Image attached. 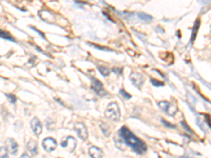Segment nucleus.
Here are the masks:
<instances>
[{"instance_id": "nucleus-1", "label": "nucleus", "mask_w": 211, "mask_h": 158, "mask_svg": "<svg viewBox=\"0 0 211 158\" xmlns=\"http://www.w3.org/2000/svg\"><path fill=\"white\" fill-rule=\"evenodd\" d=\"M118 135L122 139V141L137 154H144L147 151V146L145 142L137 138L127 126H121V130L118 131Z\"/></svg>"}, {"instance_id": "nucleus-2", "label": "nucleus", "mask_w": 211, "mask_h": 158, "mask_svg": "<svg viewBox=\"0 0 211 158\" xmlns=\"http://www.w3.org/2000/svg\"><path fill=\"white\" fill-rule=\"evenodd\" d=\"M106 117L112 121H119L121 119V111L116 102H111L108 104L106 110Z\"/></svg>"}, {"instance_id": "nucleus-3", "label": "nucleus", "mask_w": 211, "mask_h": 158, "mask_svg": "<svg viewBox=\"0 0 211 158\" xmlns=\"http://www.w3.org/2000/svg\"><path fill=\"white\" fill-rule=\"evenodd\" d=\"M60 146H61L62 149H64L67 152L72 153V152H74L75 149H76L77 141H76V139H75L74 137L67 136V137H64V138L61 139Z\"/></svg>"}, {"instance_id": "nucleus-4", "label": "nucleus", "mask_w": 211, "mask_h": 158, "mask_svg": "<svg viewBox=\"0 0 211 158\" xmlns=\"http://www.w3.org/2000/svg\"><path fill=\"white\" fill-rule=\"evenodd\" d=\"M157 104L169 116H174L176 114V112H178V107L169 101H158Z\"/></svg>"}, {"instance_id": "nucleus-5", "label": "nucleus", "mask_w": 211, "mask_h": 158, "mask_svg": "<svg viewBox=\"0 0 211 158\" xmlns=\"http://www.w3.org/2000/svg\"><path fill=\"white\" fill-rule=\"evenodd\" d=\"M91 88H92V90L95 92L96 95H98V96H106V95L108 94V92H107L105 88H103V83H101L99 80H97V79H95L93 77H92V84H91Z\"/></svg>"}, {"instance_id": "nucleus-6", "label": "nucleus", "mask_w": 211, "mask_h": 158, "mask_svg": "<svg viewBox=\"0 0 211 158\" xmlns=\"http://www.w3.org/2000/svg\"><path fill=\"white\" fill-rule=\"evenodd\" d=\"M42 147L46 152L51 153V152H53L54 150H56L57 142L55 139L52 138V137H46V138L43 139V141H42Z\"/></svg>"}, {"instance_id": "nucleus-7", "label": "nucleus", "mask_w": 211, "mask_h": 158, "mask_svg": "<svg viewBox=\"0 0 211 158\" xmlns=\"http://www.w3.org/2000/svg\"><path fill=\"white\" fill-rule=\"evenodd\" d=\"M130 80H131V82L138 89L142 88V86L145 82V78L143 77L142 74L136 73V72H132L130 74Z\"/></svg>"}, {"instance_id": "nucleus-8", "label": "nucleus", "mask_w": 211, "mask_h": 158, "mask_svg": "<svg viewBox=\"0 0 211 158\" xmlns=\"http://www.w3.org/2000/svg\"><path fill=\"white\" fill-rule=\"evenodd\" d=\"M74 130L77 133V135L79 136L80 139L86 140V139L88 138V130L82 122H77L76 125H74Z\"/></svg>"}, {"instance_id": "nucleus-9", "label": "nucleus", "mask_w": 211, "mask_h": 158, "mask_svg": "<svg viewBox=\"0 0 211 158\" xmlns=\"http://www.w3.org/2000/svg\"><path fill=\"white\" fill-rule=\"evenodd\" d=\"M31 128L34 132L35 135H40L41 132H42V125H41L40 120L38 119L37 117H34L32 120H31Z\"/></svg>"}, {"instance_id": "nucleus-10", "label": "nucleus", "mask_w": 211, "mask_h": 158, "mask_svg": "<svg viewBox=\"0 0 211 158\" xmlns=\"http://www.w3.org/2000/svg\"><path fill=\"white\" fill-rule=\"evenodd\" d=\"M39 16L41 17V19L43 21H46L48 23H54L55 22V16L52 14L49 11H40L39 12Z\"/></svg>"}, {"instance_id": "nucleus-11", "label": "nucleus", "mask_w": 211, "mask_h": 158, "mask_svg": "<svg viewBox=\"0 0 211 158\" xmlns=\"http://www.w3.org/2000/svg\"><path fill=\"white\" fill-rule=\"evenodd\" d=\"M7 149L11 154L13 155H16L18 152V144L16 140H14L13 138H9L7 140Z\"/></svg>"}, {"instance_id": "nucleus-12", "label": "nucleus", "mask_w": 211, "mask_h": 158, "mask_svg": "<svg viewBox=\"0 0 211 158\" xmlns=\"http://www.w3.org/2000/svg\"><path fill=\"white\" fill-rule=\"evenodd\" d=\"M89 155L92 158H103V150L97 147H91L89 149Z\"/></svg>"}, {"instance_id": "nucleus-13", "label": "nucleus", "mask_w": 211, "mask_h": 158, "mask_svg": "<svg viewBox=\"0 0 211 158\" xmlns=\"http://www.w3.org/2000/svg\"><path fill=\"white\" fill-rule=\"evenodd\" d=\"M27 149H28V151L33 155V156H35V155L38 154V146H37V142H36L35 140L29 141L27 143Z\"/></svg>"}, {"instance_id": "nucleus-14", "label": "nucleus", "mask_w": 211, "mask_h": 158, "mask_svg": "<svg viewBox=\"0 0 211 158\" xmlns=\"http://www.w3.org/2000/svg\"><path fill=\"white\" fill-rule=\"evenodd\" d=\"M0 37H1V38H4V39H7V40L15 41V39L10 35V33H7V32H6V31L0 30Z\"/></svg>"}, {"instance_id": "nucleus-15", "label": "nucleus", "mask_w": 211, "mask_h": 158, "mask_svg": "<svg viewBox=\"0 0 211 158\" xmlns=\"http://www.w3.org/2000/svg\"><path fill=\"white\" fill-rule=\"evenodd\" d=\"M138 17L142 20L147 21V22H150V21L153 20L152 16H150V15H148V14H145V13H138Z\"/></svg>"}, {"instance_id": "nucleus-16", "label": "nucleus", "mask_w": 211, "mask_h": 158, "mask_svg": "<svg viewBox=\"0 0 211 158\" xmlns=\"http://www.w3.org/2000/svg\"><path fill=\"white\" fill-rule=\"evenodd\" d=\"M98 71H99L101 75L105 76V77L109 76V74H110V70H109L107 67H103V65H99V67H98Z\"/></svg>"}, {"instance_id": "nucleus-17", "label": "nucleus", "mask_w": 211, "mask_h": 158, "mask_svg": "<svg viewBox=\"0 0 211 158\" xmlns=\"http://www.w3.org/2000/svg\"><path fill=\"white\" fill-rule=\"evenodd\" d=\"M199 26H200V19L195 21L194 29H193V32H192V39H191V41H194V39H195V36H196V32H197V29H199Z\"/></svg>"}, {"instance_id": "nucleus-18", "label": "nucleus", "mask_w": 211, "mask_h": 158, "mask_svg": "<svg viewBox=\"0 0 211 158\" xmlns=\"http://www.w3.org/2000/svg\"><path fill=\"white\" fill-rule=\"evenodd\" d=\"M100 129H101V131H103V135H105L106 137H109V136H110V130L108 129V126L105 125L103 123H100Z\"/></svg>"}, {"instance_id": "nucleus-19", "label": "nucleus", "mask_w": 211, "mask_h": 158, "mask_svg": "<svg viewBox=\"0 0 211 158\" xmlns=\"http://www.w3.org/2000/svg\"><path fill=\"white\" fill-rule=\"evenodd\" d=\"M0 158H9L7 150L4 147H0Z\"/></svg>"}, {"instance_id": "nucleus-20", "label": "nucleus", "mask_w": 211, "mask_h": 158, "mask_svg": "<svg viewBox=\"0 0 211 158\" xmlns=\"http://www.w3.org/2000/svg\"><path fill=\"white\" fill-rule=\"evenodd\" d=\"M119 93H121V96H124V97H125V98H126V99H130V98H131V95L127 93V92L125 91V90H122V89H121V91H119Z\"/></svg>"}, {"instance_id": "nucleus-21", "label": "nucleus", "mask_w": 211, "mask_h": 158, "mask_svg": "<svg viewBox=\"0 0 211 158\" xmlns=\"http://www.w3.org/2000/svg\"><path fill=\"white\" fill-rule=\"evenodd\" d=\"M6 96L10 99V102H11V103H15V102H16V96L11 95V94H6Z\"/></svg>"}, {"instance_id": "nucleus-22", "label": "nucleus", "mask_w": 211, "mask_h": 158, "mask_svg": "<svg viewBox=\"0 0 211 158\" xmlns=\"http://www.w3.org/2000/svg\"><path fill=\"white\" fill-rule=\"evenodd\" d=\"M151 82L154 84L155 86H164V82H161V81H158V80H155V79H151Z\"/></svg>"}, {"instance_id": "nucleus-23", "label": "nucleus", "mask_w": 211, "mask_h": 158, "mask_svg": "<svg viewBox=\"0 0 211 158\" xmlns=\"http://www.w3.org/2000/svg\"><path fill=\"white\" fill-rule=\"evenodd\" d=\"M112 71H113L114 73H116L117 75H121L122 74V68H113V70Z\"/></svg>"}, {"instance_id": "nucleus-24", "label": "nucleus", "mask_w": 211, "mask_h": 158, "mask_svg": "<svg viewBox=\"0 0 211 158\" xmlns=\"http://www.w3.org/2000/svg\"><path fill=\"white\" fill-rule=\"evenodd\" d=\"M161 122H163L165 125L168 126V128H170V129H174V128H175V125H171V123H169L168 121H166L165 119H161Z\"/></svg>"}, {"instance_id": "nucleus-25", "label": "nucleus", "mask_w": 211, "mask_h": 158, "mask_svg": "<svg viewBox=\"0 0 211 158\" xmlns=\"http://www.w3.org/2000/svg\"><path fill=\"white\" fill-rule=\"evenodd\" d=\"M20 158H31V156L28 154H22L21 156H20Z\"/></svg>"}, {"instance_id": "nucleus-26", "label": "nucleus", "mask_w": 211, "mask_h": 158, "mask_svg": "<svg viewBox=\"0 0 211 158\" xmlns=\"http://www.w3.org/2000/svg\"><path fill=\"white\" fill-rule=\"evenodd\" d=\"M181 158H187V157H181Z\"/></svg>"}]
</instances>
